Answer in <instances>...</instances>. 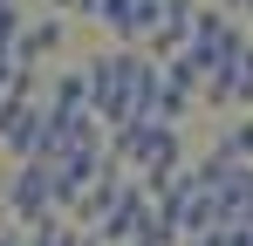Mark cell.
<instances>
[{
	"label": "cell",
	"mask_w": 253,
	"mask_h": 246,
	"mask_svg": "<svg viewBox=\"0 0 253 246\" xmlns=\"http://www.w3.org/2000/svg\"><path fill=\"white\" fill-rule=\"evenodd\" d=\"M89 76H96V117L110 123V130H124V123L151 117L165 69H158L144 48H110V55H96V62H89Z\"/></svg>",
	"instance_id": "1"
},
{
	"label": "cell",
	"mask_w": 253,
	"mask_h": 246,
	"mask_svg": "<svg viewBox=\"0 0 253 246\" xmlns=\"http://www.w3.org/2000/svg\"><path fill=\"white\" fill-rule=\"evenodd\" d=\"M110 158H124L137 178H144V192H158L171 185L178 171H185V137H178V123H158V117H137L124 130H110Z\"/></svg>",
	"instance_id": "2"
},
{
	"label": "cell",
	"mask_w": 253,
	"mask_h": 246,
	"mask_svg": "<svg viewBox=\"0 0 253 246\" xmlns=\"http://www.w3.org/2000/svg\"><path fill=\"white\" fill-rule=\"evenodd\" d=\"M247 48H253V35L240 28V14H226V7H199V21H192V48H185V55H192L206 76L233 69Z\"/></svg>",
	"instance_id": "3"
},
{
	"label": "cell",
	"mask_w": 253,
	"mask_h": 246,
	"mask_svg": "<svg viewBox=\"0 0 253 246\" xmlns=\"http://www.w3.org/2000/svg\"><path fill=\"white\" fill-rule=\"evenodd\" d=\"M7 219H14V226L62 219V185L48 178V164H14V171H7Z\"/></svg>",
	"instance_id": "4"
},
{
	"label": "cell",
	"mask_w": 253,
	"mask_h": 246,
	"mask_svg": "<svg viewBox=\"0 0 253 246\" xmlns=\"http://www.w3.org/2000/svg\"><path fill=\"white\" fill-rule=\"evenodd\" d=\"M96 21L117 35V48H144V41L165 28V0H103Z\"/></svg>",
	"instance_id": "5"
},
{
	"label": "cell",
	"mask_w": 253,
	"mask_h": 246,
	"mask_svg": "<svg viewBox=\"0 0 253 246\" xmlns=\"http://www.w3.org/2000/svg\"><path fill=\"white\" fill-rule=\"evenodd\" d=\"M62 41H69V14H42V21H28V28H21L14 62H21V69H42L48 55H62Z\"/></svg>",
	"instance_id": "6"
},
{
	"label": "cell",
	"mask_w": 253,
	"mask_h": 246,
	"mask_svg": "<svg viewBox=\"0 0 253 246\" xmlns=\"http://www.w3.org/2000/svg\"><path fill=\"white\" fill-rule=\"evenodd\" d=\"M212 151H226L233 164H253V110L226 117V130H219V144H212Z\"/></svg>",
	"instance_id": "7"
},
{
	"label": "cell",
	"mask_w": 253,
	"mask_h": 246,
	"mask_svg": "<svg viewBox=\"0 0 253 246\" xmlns=\"http://www.w3.org/2000/svg\"><path fill=\"white\" fill-rule=\"evenodd\" d=\"M28 233H35V246H83V240H89L69 212H62V219H48V226H28Z\"/></svg>",
	"instance_id": "8"
},
{
	"label": "cell",
	"mask_w": 253,
	"mask_h": 246,
	"mask_svg": "<svg viewBox=\"0 0 253 246\" xmlns=\"http://www.w3.org/2000/svg\"><path fill=\"white\" fill-rule=\"evenodd\" d=\"M21 0H0V62H14V48H21Z\"/></svg>",
	"instance_id": "9"
},
{
	"label": "cell",
	"mask_w": 253,
	"mask_h": 246,
	"mask_svg": "<svg viewBox=\"0 0 253 246\" xmlns=\"http://www.w3.org/2000/svg\"><path fill=\"white\" fill-rule=\"evenodd\" d=\"M219 233H226V246H253V212H240V219H226Z\"/></svg>",
	"instance_id": "10"
},
{
	"label": "cell",
	"mask_w": 253,
	"mask_h": 246,
	"mask_svg": "<svg viewBox=\"0 0 253 246\" xmlns=\"http://www.w3.org/2000/svg\"><path fill=\"white\" fill-rule=\"evenodd\" d=\"M55 14H103V0H48Z\"/></svg>",
	"instance_id": "11"
},
{
	"label": "cell",
	"mask_w": 253,
	"mask_h": 246,
	"mask_svg": "<svg viewBox=\"0 0 253 246\" xmlns=\"http://www.w3.org/2000/svg\"><path fill=\"white\" fill-rule=\"evenodd\" d=\"M0 246H35V233H28V226H7V233H0Z\"/></svg>",
	"instance_id": "12"
},
{
	"label": "cell",
	"mask_w": 253,
	"mask_h": 246,
	"mask_svg": "<svg viewBox=\"0 0 253 246\" xmlns=\"http://www.w3.org/2000/svg\"><path fill=\"white\" fill-rule=\"evenodd\" d=\"M206 7H226V14H253V0H206Z\"/></svg>",
	"instance_id": "13"
}]
</instances>
